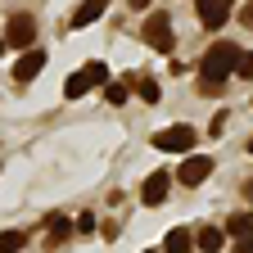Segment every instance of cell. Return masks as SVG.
Here are the masks:
<instances>
[{
    "mask_svg": "<svg viewBox=\"0 0 253 253\" xmlns=\"http://www.w3.org/2000/svg\"><path fill=\"white\" fill-rule=\"evenodd\" d=\"M240 54H244V50H240L235 41H212V45L204 50V63H199V95H217L221 82L235 73Z\"/></svg>",
    "mask_w": 253,
    "mask_h": 253,
    "instance_id": "1",
    "label": "cell"
},
{
    "mask_svg": "<svg viewBox=\"0 0 253 253\" xmlns=\"http://www.w3.org/2000/svg\"><path fill=\"white\" fill-rule=\"evenodd\" d=\"M154 149H163V154H190L195 149V126H163V131L154 136Z\"/></svg>",
    "mask_w": 253,
    "mask_h": 253,
    "instance_id": "2",
    "label": "cell"
},
{
    "mask_svg": "<svg viewBox=\"0 0 253 253\" xmlns=\"http://www.w3.org/2000/svg\"><path fill=\"white\" fill-rule=\"evenodd\" d=\"M145 45L158 54H172V18L168 14H149L145 18Z\"/></svg>",
    "mask_w": 253,
    "mask_h": 253,
    "instance_id": "3",
    "label": "cell"
},
{
    "mask_svg": "<svg viewBox=\"0 0 253 253\" xmlns=\"http://www.w3.org/2000/svg\"><path fill=\"white\" fill-rule=\"evenodd\" d=\"M5 45L32 50V45H37V18H32V14H14L9 27H5Z\"/></svg>",
    "mask_w": 253,
    "mask_h": 253,
    "instance_id": "4",
    "label": "cell"
},
{
    "mask_svg": "<svg viewBox=\"0 0 253 253\" xmlns=\"http://www.w3.org/2000/svg\"><path fill=\"white\" fill-rule=\"evenodd\" d=\"M208 176H212V158H208V154H185V163H181L176 181H181L185 190H195V185H204Z\"/></svg>",
    "mask_w": 253,
    "mask_h": 253,
    "instance_id": "5",
    "label": "cell"
},
{
    "mask_svg": "<svg viewBox=\"0 0 253 253\" xmlns=\"http://www.w3.org/2000/svg\"><path fill=\"white\" fill-rule=\"evenodd\" d=\"M231 5L235 0H195V14L204 27H221V23H231Z\"/></svg>",
    "mask_w": 253,
    "mask_h": 253,
    "instance_id": "6",
    "label": "cell"
},
{
    "mask_svg": "<svg viewBox=\"0 0 253 253\" xmlns=\"http://www.w3.org/2000/svg\"><path fill=\"white\" fill-rule=\"evenodd\" d=\"M168 190H172V176H168V172H149L145 185H140V199H145L149 208H158V204H168Z\"/></svg>",
    "mask_w": 253,
    "mask_h": 253,
    "instance_id": "7",
    "label": "cell"
},
{
    "mask_svg": "<svg viewBox=\"0 0 253 253\" xmlns=\"http://www.w3.org/2000/svg\"><path fill=\"white\" fill-rule=\"evenodd\" d=\"M41 68H45V54L32 45V50L18 54V63H14V82H32V77H41Z\"/></svg>",
    "mask_w": 253,
    "mask_h": 253,
    "instance_id": "8",
    "label": "cell"
},
{
    "mask_svg": "<svg viewBox=\"0 0 253 253\" xmlns=\"http://www.w3.org/2000/svg\"><path fill=\"white\" fill-rule=\"evenodd\" d=\"M68 235H73V217H68V212H50V217H45V244L59 249Z\"/></svg>",
    "mask_w": 253,
    "mask_h": 253,
    "instance_id": "9",
    "label": "cell"
},
{
    "mask_svg": "<svg viewBox=\"0 0 253 253\" xmlns=\"http://www.w3.org/2000/svg\"><path fill=\"white\" fill-rule=\"evenodd\" d=\"M104 9H109V0H82V5L73 9V18H68V27H90Z\"/></svg>",
    "mask_w": 253,
    "mask_h": 253,
    "instance_id": "10",
    "label": "cell"
},
{
    "mask_svg": "<svg viewBox=\"0 0 253 253\" xmlns=\"http://www.w3.org/2000/svg\"><path fill=\"white\" fill-rule=\"evenodd\" d=\"M221 244H226V231H221V226H199L195 231V249L199 253H217Z\"/></svg>",
    "mask_w": 253,
    "mask_h": 253,
    "instance_id": "11",
    "label": "cell"
},
{
    "mask_svg": "<svg viewBox=\"0 0 253 253\" xmlns=\"http://www.w3.org/2000/svg\"><path fill=\"white\" fill-rule=\"evenodd\" d=\"M190 244H195V231H185V226H172L163 235V253H190Z\"/></svg>",
    "mask_w": 253,
    "mask_h": 253,
    "instance_id": "12",
    "label": "cell"
},
{
    "mask_svg": "<svg viewBox=\"0 0 253 253\" xmlns=\"http://www.w3.org/2000/svg\"><path fill=\"white\" fill-rule=\"evenodd\" d=\"M221 231H226V235H235V240H249V235H253V208H249V212H231Z\"/></svg>",
    "mask_w": 253,
    "mask_h": 253,
    "instance_id": "13",
    "label": "cell"
},
{
    "mask_svg": "<svg viewBox=\"0 0 253 253\" xmlns=\"http://www.w3.org/2000/svg\"><path fill=\"white\" fill-rule=\"evenodd\" d=\"M23 249H27L23 231H0V253H23Z\"/></svg>",
    "mask_w": 253,
    "mask_h": 253,
    "instance_id": "14",
    "label": "cell"
},
{
    "mask_svg": "<svg viewBox=\"0 0 253 253\" xmlns=\"http://www.w3.org/2000/svg\"><path fill=\"white\" fill-rule=\"evenodd\" d=\"M90 90V82H86V73H73L68 82H63V95H68V100H82V95Z\"/></svg>",
    "mask_w": 253,
    "mask_h": 253,
    "instance_id": "15",
    "label": "cell"
},
{
    "mask_svg": "<svg viewBox=\"0 0 253 253\" xmlns=\"http://www.w3.org/2000/svg\"><path fill=\"white\" fill-rule=\"evenodd\" d=\"M82 73H86V82H90V86H109V68H104V63H86Z\"/></svg>",
    "mask_w": 253,
    "mask_h": 253,
    "instance_id": "16",
    "label": "cell"
},
{
    "mask_svg": "<svg viewBox=\"0 0 253 253\" xmlns=\"http://www.w3.org/2000/svg\"><path fill=\"white\" fill-rule=\"evenodd\" d=\"M158 95H163V90H158V82L145 77V82H140V100H145V104H158Z\"/></svg>",
    "mask_w": 253,
    "mask_h": 253,
    "instance_id": "17",
    "label": "cell"
},
{
    "mask_svg": "<svg viewBox=\"0 0 253 253\" xmlns=\"http://www.w3.org/2000/svg\"><path fill=\"white\" fill-rule=\"evenodd\" d=\"M104 95H109V104H126V86H104Z\"/></svg>",
    "mask_w": 253,
    "mask_h": 253,
    "instance_id": "18",
    "label": "cell"
},
{
    "mask_svg": "<svg viewBox=\"0 0 253 253\" xmlns=\"http://www.w3.org/2000/svg\"><path fill=\"white\" fill-rule=\"evenodd\" d=\"M235 73H240V77H249V82H253V54H240V63H235Z\"/></svg>",
    "mask_w": 253,
    "mask_h": 253,
    "instance_id": "19",
    "label": "cell"
},
{
    "mask_svg": "<svg viewBox=\"0 0 253 253\" xmlns=\"http://www.w3.org/2000/svg\"><path fill=\"white\" fill-rule=\"evenodd\" d=\"M221 131H226V113H217V118L208 122V136H221Z\"/></svg>",
    "mask_w": 253,
    "mask_h": 253,
    "instance_id": "20",
    "label": "cell"
},
{
    "mask_svg": "<svg viewBox=\"0 0 253 253\" xmlns=\"http://www.w3.org/2000/svg\"><path fill=\"white\" fill-rule=\"evenodd\" d=\"M240 23H249V27H253V0H249V5L240 9Z\"/></svg>",
    "mask_w": 253,
    "mask_h": 253,
    "instance_id": "21",
    "label": "cell"
},
{
    "mask_svg": "<svg viewBox=\"0 0 253 253\" xmlns=\"http://www.w3.org/2000/svg\"><path fill=\"white\" fill-rule=\"evenodd\" d=\"M240 253H253V235H249V240H240Z\"/></svg>",
    "mask_w": 253,
    "mask_h": 253,
    "instance_id": "22",
    "label": "cell"
},
{
    "mask_svg": "<svg viewBox=\"0 0 253 253\" xmlns=\"http://www.w3.org/2000/svg\"><path fill=\"white\" fill-rule=\"evenodd\" d=\"M154 5V0H131V9H149Z\"/></svg>",
    "mask_w": 253,
    "mask_h": 253,
    "instance_id": "23",
    "label": "cell"
},
{
    "mask_svg": "<svg viewBox=\"0 0 253 253\" xmlns=\"http://www.w3.org/2000/svg\"><path fill=\"white\" fill-rule=\"evenodd\" d=\"M0 50H5V37H0Z\"/></svg>",
    "mask_w": 253,
    "mask_h": 253,
    "instance_id": "24",
    "label": "cell"
},
{
    "mask_svg": "<svg viewBox=\"0 0 253 253\" xmlns=\"http://www.w3.org/2000/svg\"><path fill=\"white\" fill-rule=\"evenodd\" d=\"M249 154H253V140H249Z\"/></svg>",
    "mask_w": 253,
    "mask_h": 253,
    "instance_id": "25",
    "label": "cell"
},
{
    "mask_svg": "<svg viewBox=\"0 0 253 253\" xmlns=\"http://www.w3.org/2000/svg\"><path fill=\"white\" fill-rule=\"evenodd\" d=\"M145 253H158V249H145Z\"/></svg>",
    "mask_w": 253,
    "mask_h": 253,
    "instance_id": "26",
    "label": "cell"
},
{
    "mask_svg": "<svg viewBox=\"0 0 253 253\" xmlns=\"http://www.w3.org/2000/svg\"><path fill=\"white\" fill-rule=\"evenodd\" d=\"M249 199H253V190H249Z\"/></svg>",
    "mask_w": 253,
    "mask_h": 253,
    "instance_id": "27",
    "label": "cell"
}]
</instances>
